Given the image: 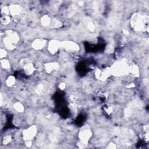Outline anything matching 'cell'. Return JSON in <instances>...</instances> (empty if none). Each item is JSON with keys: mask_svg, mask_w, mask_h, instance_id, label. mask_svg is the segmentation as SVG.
<instances>
[{"mask_svg": "<svg viewBox=\"0 0 149 149\" xmlns=\"http://www.w3.org/2000/svg\"><path fill=\"white\" fill-rule=\"evenodd\" d=\"M111 75L121 76L129 73V66L124 60L116 61L111 68H110Z\"/></svg>", "mask_w": 149, "mask_h": 149, "instance_id": "obj_1", "label": "cell"}, {"mask_svg": "<svg viewBox=\"0 0 149 149\" xmlns=\"http://www.w3.org/2000/svg\"><path fill=\"white\" fill-rule=\"evenodd\" d=\"M37 132L36 126H31L23 132V138L26 141H31Z\"/></svg>", "mask_w": 149, "mask_h": 149, "instance_id": "obj_2", "label": "cell"}, {"mask_svg": "<svg viewBox=\"0 0 149 149\" xmlns=\"http://www.w3.org/2000/svg\"><path fill=\"white\" fill-rule=\"evenodd\" d=\"M110 75H111L110 68L97 69L95 72V76L96 78L100 80H106Z\"/></svg>", "mask_w": 149, "mask_h": 149, "instance_id": "obj_3", "label": "cell"}, {"mask_svg": "<svg viewBox=\"0 0 149 149\" xmlns=\"http://www.w3.org/2000/svg\"><path fill=\"white\" fill-rule=\"evenodd\" d=\"M61 48L68 51H77L79 50V46L74 42L70 41H65L61 42Z\"/></svg>", "mask_w": 149, "mask_h": 149, "instance_id": "obj_4", "label": "cell"}, {"mask_svg": "<svg viewBox=\"0 0 149 149\" xmlns=\"http://www.w3.org/2000/svg\"><path fill=\"white\" fill-rule=\"evenodd\" d=\"M60 48H61V42L55 40L50 41L48 45V50L51 54L56 53Z\"/></svg>", "mask_w": 149, "mask_h": 149, "instance_id": "obj_5", "label": "cell"}, {"mask_svg": "<svg viewBox=\"0 0 149 149\" xmlns=\"http://www.w3.org/2000/svg\"><path fill=\"white\" fill-rule=\"evenodd\" d=\"M91 136V132L88 129H84L83 130H81L79 135L80 141L83 144L87 143V141L89 140Z\"/></svg>", "mask_w": 149, "mask_h": 149, "instance_id": "obj_6", "label": "cell"}, {"mask_svg": "<svg viewBox=\"0 0 149 149\" xmlns=\"http://www.w3.org/2000/svg\"><path fill=\"white\" fill-rule=\"evenodd\" d=\"M46 44V40L44 39L38 38L35 40L32 43V47L36 50L42 49Z\"/></svg>", "mask_w": 149, "mask_h": 149, "instance_id": "obj_7", "label": "cell"}, {"mask_svg": "<svg viewBox=\"0 0 149 149\" xmlns=\"http://www.w3.org/2000/svg\"><path fill=\"white\" fill-rule=\"evenodd\" d=\"M9 13L12 16H17L22 11V8L18 4H12L9 6Z\"/></svg>", "mask_w": 149, "mask_h": 149, "instance_id": "obj_8", "label": "cell"}, {"mask_svg": "<svg viewBox=\"0 0 149 149\" xmlns=\"http://www.w3.org/2000/svg\"><path fill=\"white\" fill-rule=\"evenodd\" d=\"M58 67H59V64L58 62H49L45 64V69L47 73H49L53 72L54 70L57 69Z\"/></svg>", "mask_w": 149, "mask_h": 149, "instance_id": "obj_9", "label": "cell"}, {"mask_svg": "<svg viewBox=\"0 0 149 149\" xmlns=\"http://www.w3.org/2000/svg\"><path fill=\"white\" fill-rule=\"evenodd\" d=\"M23 67L24 72L27 75H30L32 73H33L34 69H35L33 65L29 62H26V63H24L23 65Z\"/></svg>", "mask_w": 149, "mask_h": 149, "instance_id": "obj_10", "label": "cell"}, {"mask_svg": "<svg viewBox=\"0 0 149 149\" xmlns=\"http://www.w3.org/2000/svg\"><path fill=\"white\" fill-rule=\"evenodd\" d=\"M41 24L45 26L49 25L51 23V20L50 18L47 15L43 16L41 18Z\"/></svg>", "mask_w": 149, "mask_h": 149, "instance_id": "obj_11", "label": "cell"}, {"mask_svg": "<svg viewBox=\"0 0 149 149\" xmlns=\"http://www.w3.org/2000/svg\"><path fill=\"white\" fill-rule=\"evenodd\" d=\"M15 83V77L13 76H9L6 80V84L8 87H12Z\"/></svg>", "mask_w": 149, "mask_h": 149, "instance_id": "obj_12", "label": "cell"}, {"mask_svg": "<svg viewBox=\"0 0 149 149\" xmlns=\"http://www.w3.org/2000/svg\"><path fill=\"white\" fill-rule=\"evenodd\" d=\"M13 108L19 112H22L24 111V106L19 102H16L13 104Z\"/></svg>", "mask_w": 149, "mask_h": 149, "instance_id": "obj_13", "label": "cell"}, {"mask_svg": "<svg viewBox=\"0 0 149 149\" xmlns=\"http://www.w3.org/2000/svg\"><path fill=\"white\" fill-rule=\"evenodd\" d=\"M1 66L4 69H9L10 68V63L8 60L5 59H2L1 61Z\"/></svg>", "mask_w": 149, "mask_h": 149, "instance_id": "obj_14", "label": "cell"}, {"mask_svg": "<svg viewBox=\"0 0 149 149\" xmlns=\"http://www.w3.org/2000/svg\"><path fill=\"white\" fill-rule=\"evenodd\" d=\"M1 23L4 24H7L10 22V17L8 15H2L1 17Z\"/></svg>", "mask_w": 149, "mask_h": 149, "instance_id": "obj_15", "label": "cell"}, {"mask_svg": "<svg viewBox=\"0 0 149 149\" xmlns=\"http://www.w3.org/2000/svg\"><path fill=\"white\" fill-rule=\"evenodd\" d=\"M12 140V137L10 136L9 135H8V136H6L5 137H4L3 138V143L5 144V145H6L7 144H8Z\"/></svg>", "mask_w": 149, "mask_h": 149, "instance_id": "obj_16", "label": "cell"}, {"mask_svg": "<svg viewBox=\"0 0 149 149\" xmlns=\"http://www.w3.org/2000/svg\"><path fill=\"white\" fill-rule=\"evenodd\" d=\"M7 54V52L5 50V49H1V51H0V55H1V59H3V58H5Z\"/></svg>", "mask_w": 149, "mask_h": 149, "instance_id": "obj_17", "label": "cell"}, {"mask_svg": "<svg viewBox=\"0 0 149 149\" xmlns=\"http://www.w3.org/2000/svg\"><path fill=\"white\" fill-rule=\"evenodd\" d=\"M107 147L109 148H115L116 147V145H115L114 143H110L108 144V146Z\"/></svg>", "mask_w": 149, "mask_h": 149, "instance_id": "obj_18", "label": "cell"}, {"mask_svg": "<svg viewBox=\"0 0 149 149\" xmlns=\"http://www.w3.org/2000/svg\"><path fill=\"white\" fill-rule=\"evenodd\" d=\"M65 83H61V84H60V88H61V89L63 90V89L65 88Z\"/></svg>", "mask_w": 149, "mask_h": 149, "instance_id": "obj_19", "label": "cell"}]
</instances>
